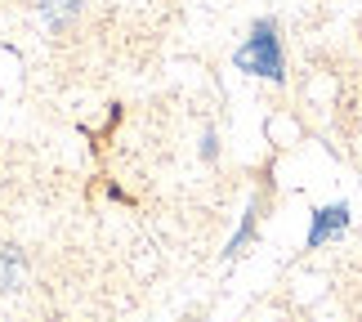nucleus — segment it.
Returning a JSON list of instances; mask_svg holds the SVG:
<instances>
[{"mask_svg":"<svg viewBox=\"0 0 362 322\" xmlns=\"http://www.w3.org/2000/svg\"><path fill=\"white\" fill-rule=\"evenodd\" d=\"M23 277V255H13V251H5L0 255V291H13Z\"/></svg>","mask_w":362,"mask_h":322,"instance_id":"1","label":"nucleus"}]
</instances>
